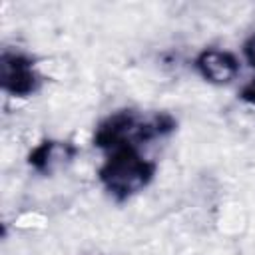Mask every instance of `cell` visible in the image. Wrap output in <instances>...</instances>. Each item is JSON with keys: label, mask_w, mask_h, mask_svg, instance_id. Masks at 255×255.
<instances>
[{"label": "cell", "mask_w": 255, "mask_h": 255, "mask_svg": "<svg viewBox=\"0 0 255 255\" xmlns=\"http://www.w3.org/2000/svg\"><path fill=\"white\" fill-rule=\"evenodd\" d=\"M177 129V120L169 112H137L131 108L116 110L94 129V145L104 151L120 147H139L143 141L169 135Z\"/></svg>", "instance_id": "cell-1"}, {"label": "cell", "mask_w": 255, "mask_h": 255, "mask_svg": "<svg viewBox=\"0 0 255 255\" xmlns=\"http://www.w3.org/2000/svg\"><path fill=\"white\" fill-rule=\"evenodd\" d=\"M155 169L157 165L143 157L137 147H120L108 151V157L98 169V179L110 197L124 203L153 181Z\"/></svg>", "instance_id": "cell-2"}, {"label": "cell", "mask_w": 255, "mask_h": 255, "mask_svg": "<svg viewBox=\"0 0 255 255\" xmlns=\"http://www.w3.org/2000/svg\"><path fill=\"white\" fill-rule=\"evenodd\" d=\"M42 74L34 60L16 50H2L0 54V88L14 98H30L42 88Z\"/></svg>", "instance_id": "cell-3"}, {"label": "cell", "mask_w": 255, "mask_h": 255, "mask_svg": "<svg viewBox=\"0 0 255 255\" xmlns=\"http://www.w3.org/2000/svg\"><path fill=\"white\" fill-rule=\"evenodd\" d=\"M195 70L199 76L215 86H223L235 80L239 74V60L235 54L217 48H205L195 58Z\"/></svg>", "instance_id": "cell-4"}, {"label": "cell", "mask_w": 255, "mask_h": 255, "mask_svg": "<svg viewBox=\"0 0 255 255\" xmlns=\"http://www.w3.org/2000/svg\"><path fill=\"white\" fill-rule=\"evenodd\" d=\"M78 153V147L72 141H58V139H44L28 153V165L42 173L50 175L58 167L70 163Z\"/></svg>", "instance_id": "cell-5"}, {"label": "cell", "mask_w": 255, "mask_h": 255, "mask_svg": "<svg viewBox=\"0 0 255 255\" xmlns=\"http://www.w3.org/2000/svg\"><path fill=\"white\" fill-rule=\"evenodd\" d=\"M243 56H245V60L255 68V32L243 42Z\"/></svg>", "instance_id": "cell-6"}, {"label": "cell", "mask_w": 255, "mask_h": 255, "mask_svg": "<svg viewBox=\"0 0 255 255\" xmlns=\"http://www.w3.org/2000/svg\"><path fill=\"white\" fill-rule=\"evenodd\" d=\"M239 98H241L243 102H247V104L255 106V78H253L251 82H247V84L241 88V92H239Z\"/></svg>", "instance_id": "cell-7"}]
</instances>
